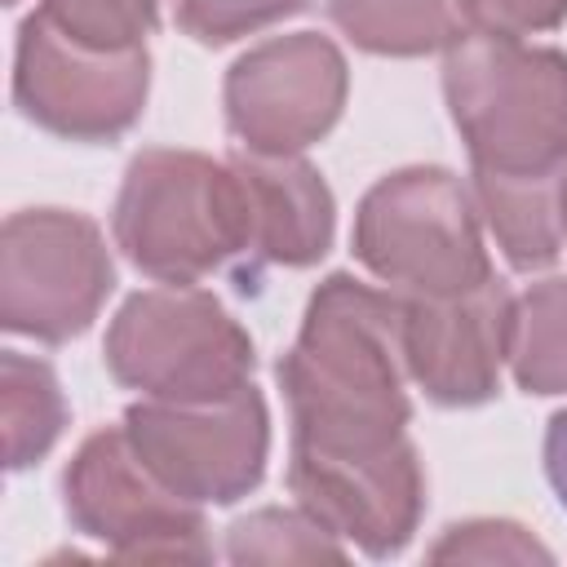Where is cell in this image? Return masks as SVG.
Here are the masks:
<instances>
[{"instance_id": "obj_4", "label": "cell", "mask_w": 567, "mask_h": 567, "mask_svg": "<svg viewBox=\"0 0 567 567\" xmlns=\"http://www.w3.org/2000/svg\"><path fill=\"white\" fill-rule=\"evenodd\" d=\"M354 252L408 297H461L492 279L470 190L443 168L377 182L354 217Z\"/></svg>"}, {"instance_id": "obj_8", "label": "cell", "mask_w": 567, "mask_h": 567, "mask_svg": "<svg viewBox=\"0 0 567 567\" xmlns=\"http://www.w3.org/2000/svg\"><path fill=\"white\" fill-rule=\"evenodd\" d=\"M66 514L71 523L111 545L120 558H204V518L195 501L164 487L146 461L133 452L124 430L93 434L66 478Z\"/></svg>"}, {"instance_id": "obj_18", "label": "cell", "mask_w": 567, "mask_h": 567, "mask_svg": "<svg viewBox=\"0 0 567 567\" xmlns=\"http://www.w3.org/2000/svg\"><path fill=\"white\" fill-rule=\"evenodd\" d=\"M235 563H341L346 549L306 509H257L230 527Z\"/></svg>"}, {"instance_id": "obj_11", "label": "cell", "mask_w": 567, "mask_h": 567, "mask_svg": "<svg viewBox=\"0 0 567 567\" xmlns=\"http://www.w3.org/2000/svg\"><path fill=\"white\" fill-rule=\"evenodd\" d=\"M288 483L310 518H319L332 536H350L377 558L408 545L425 496L408 439L372 452H323L292 443Z\"/></svg>"}, {"instance_id": "obj_23", "label": "cell", "mask_w": 567, "mask_h": 567, "mask_svg": "<svg viewBox=\"0 0 567 567\" xmlns=\"http://www.w3.org/2000/svg\"><path fill=\"white\" fill-rule=\"evenodd\" d=\"M545 474H549V483H554V492H558V501L567 509V412H558L549 421V434H545Z\"/></svg>"}, {"instance_id": "obj_20", "label": "cell", "mask_w": 567, "mask_h": 567, "mask_svg": "<svg viewBox=\"0 0 567 567\" xmlns=\"http://www.w3.org/2000/svg\"><path fill=\"white\" fill-rule=\"evenodd\" d=\"M297 9H306V0H177V27L204 44H226Z\"/></svg>"}, {"instance_id": "obj_19", "label": "cell", "mask_w": 567, "mask_h": 567, "mask_svg": "<svg viewBox=\"0 0 567 567\" xmlns=\"http://www.w3.org/2000/svg\"><path fill=\"white\" fill-rule=\"evenodd\" d=\"M159 0H40L35 18L89 49H142Z\"/></svg>"}, {"instance_id": "obj_10", "label": "cell", "mask_w": 567, "mask_h": 567, "mask_svg": "<svg viewBox=\"0 0 567 567\" xmlns=\"http://www.w3.org/2000/svg\"><path fill=\"white\" fill-rule=\"evenodd\" d=\"M346 102V62L315 31L279 35L244 53L226 75L230 133L257 155H292L319 142Z\"/></svg>"}, {"instance_id": "obj_3", "label": "cell", "mask_w": 567, "mask_h": 567, "mask_svg": "<svg viewBox=\"0 0 567 567\" xmlns=\"http://www.w3.org/2000/svg\"><path fill=\"white\" fill-rule=\"evenodd\" d=\"M115 239L133 266L168 284H190L248 252V195L235 164L142 151L124 173Z\"/></svg>"}, {"instance_id": "obj_14", "label": "cell", "mask_w": 567, "mask_h": 567, "mask_svg": "<svg viewBox=\"0 0 567 567\" xmlns=\"http://www.w3.org/2000/svg\"><path fill=\"white\" fill-rule=\"evenodd\" d=\"M474 199L523 270L549 266L567 244V164L549 173H474Z\"/></svg>"}, {"instance_id": "obj_7", "label": "cell", "mask_w": 567, "mask_h": 567, "mask_svg": "<svg viewBox=\"0 0 567 567\" xmlns=\"http://www.w3.org/2000/svg\"><path fill=\"white\" fill-rule=\"evenodd\" d=\"M111 292V257L89 217L40 208L4 226L0 319L40 341L80 337Z\"/></svg>"}, {"instance_id": "obj_17", "label": "cell", "mask_w": 567, "mask_h": 567, "mask_svg": "<svg viewBox=\"0 0 567 567\" xmlns=\"http://www.w3.org/2000/svg\"><path fill=\"white\" fill-rule=\"evenodd\" d=\"M0 399H4V456H9V470H22L35 456H44L49 443L62 434L66 403L53 372L40 359H27L18 350L4 354Z\"/></svg>"}, {"instance_id": "obj_12", "label": "cell", "mask_w": 567, "mask_h": 567, "mask_svg": "<svg viewBox=\"0 0 567 567\" xmlns=\"http://www.w3.org/2000/svg\"><path fill=\"white\" fill-rule=\"evenodd\" d=\"M403 301V368L434 403H483L496 394L501 363L514 341V301L487 279L461 297H399Z\"/></svg>"}, {"instance_id": "obj_2", "label": "cell", "mask_w": 567, "mask_h": 567, "mask_svg": "<svg viewBox=\"0 0 567 567\" xmlns=\"http://www.w3.org/2000/svg\"><path fill=\"white\" fill-rule=\"evenodd\" d=\"M443 89L474 173H549L567 164L563 53L501 35H465L447 53Z\"/></svg>"}, {"instance_id": "obj_5", "label": "cell", "mask_w": 567, "mask_h": 567, "mask_svg": "<svg viewBox=\"0 0 567 567\" xmlns=\"http://www.w3.org/2000/svg\"><path fill=\"white\" fill-rule=\"evenodd\" d=\"M106 363L115 381L151 399H221L248 385V332L195 288L137 292L106 332Z\"/></svg>"}, {"instance_id": "obj_1", "label": "cell", "mask_w": 567, "mask_h": 567, "mask_svg": "<svg viewBox=\"0 0 567 567\" xmlns=\"http://www.w3.org/2000/svg\"><path fill=\"white\" fill-rule=\"evenodd\" d=\"M403 301L350 275H332L306 310L297 346L279 363L292 443L372 452L403 439Z\"/></svg>"}, {"instance_id": "obj_22", "label": "cell", "mask_w": 567, "mask_h": 567, "mask_svg": "<svg viewBox=\"0 0 567 567\" xmlns=\"http://www.w3.org/2000/svg\"><path fill=\"white\" fill-rule=\"evenodd\" d=\"M470 35H501L518 40L567 18V0H456Z\"/></svg>"}, {"instance_id": "obj_13", "label": "cell", "mask_w": 567, "mask_h": 567, "mask_svg": "<svg viewBox=\"0 0 567 567\" xmlns=\"http://www.w3.org/2000/svg\"><path fill=\"white\" fill-rule=\"evenodd\" d=\"M248 195V252L284 266H306L332 244V195L319 173L292 155L235 159Z\"/></svg>"}, {"instance_id": "obj_16", "label": "cell", "mask_w": 567, "mask_h": 567, "mask_svg": "<svg viewBox=\"0 0 567 567\" xmlns=\"http://www.w3.org/2000/svg\"><path fill=\"white\" fill-rule=\"evenodd\" d=\"M514 377L532 394L567 390V279L532 284L514 306Z\"/></svg>"}, {"instance_id": "obj_15", "label": "cell", "mask_w": 567, "mask_h": 567, "mask_svg": "<svg viewBox=\"0 0 567 567\" xmlns=\"http://www.w3.org/2000/svg\"><path fill=\"white\" fill-rule=\"evenodd\" d=\"M332 22L372 53L456 49L470 31L456 0H328Z\"/></svg>"}, {"instance_id": "obj_21", "label": "cell", "mask_w": 567, "mask_h": 567, "mask_svg": "<svg viewBox=\"0 0 567 567\" xmlns=\"http://www.w3.org/2000/svg\"><path fill=\"white\" fill-rule=\"evenodd\" d=\"M434 563H532L549 558L545 545H536L523 527L514 523H465L447 527L443 540L430 549Z\"/></svg>"}, {"instance_id": "obj_9", "label": "cell", "mask_w": 567, "mask_h": 567, "mask_svg": "<svg viewBox=\"0 0 567 567\" xmlns=\"http://www.w3.org/2000/svg\"><path fill=\"white\" fill-rule=\"evenodd\" d=\"M146 66V49H89L31 13L18 35L13 97L49 133L102 142L142 115Z\"/></svg>"}, {"instance_id": "obj_6", "label": "cell", "mask_w": 567, "mask_h": 567, "mask_svg": "<svg viewBox=\"0 0 567 567\" xmlns=\"http://www.w3.org/2000/svg\"><path fill=\"white\" fill-rule=\"evenodd\" d=\"M124 434L146 470L186 501H235L266 470V403L252 385L221 399H151L128 408Z\"/></svg>"}]
</instances>
